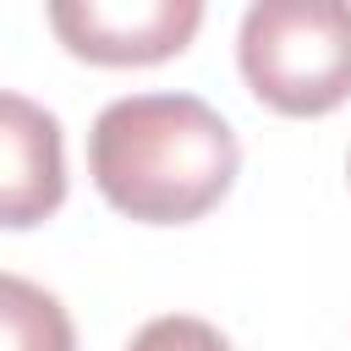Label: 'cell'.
<instances>
[{"instance_id": "cell-1", "label": "cell", "mask_w": 351, "mask_h": 351, "mask_svg": "<svg viewBox=\"0 0 351 351\" xmlns=\"http://www.w3.org/2000/svg\"><path fill=\"white\" fill-rule=\"evenodd\" d=\"M241 143L197 93L110 99L88 132V176L99 197L137 225H192L236 186Z\"/></svg>"}, {"instance_id": "cell-2", "label": "cell", "mask_w": 351, "mask_h": 351, "mask_svg": "<svg viewBox=\"0 0 351 351\" xmlns=\"http://www.w3.org/2000/svg\"><path fill=\"white\" fill-rule=\"evenodd\" d=\"M247 93L274 115H329L351 99V5L346 0H258L236 33Z\"/></svg>"}, {"instance_id": "cell-3", "label": "cell", "mask_w": 351, "mask_h": 351, "mask_svg": "<svg viewBox=\"0 0 351 351\" xmlns=\"http://www.w3.org/2000/svg\"><path fill=\"white\" fill-rule=\"evenodd\" d=\"M197 0H55L49 27L88 66H159L192 44Z\"/></svg>"}, {"instance_id": "cell-4", "label": "cell", "mask_w": 351, "mask_h": 351, "mask_svg": "<svg viewBox=\"0 0 351 351\" xmlns=\"http://www.w3.org/2000/svg\"><path fill=\"white\" fill-rule=\"evenodd\" d=\"M66 203V154L60 121L22 99L0 93V225L27 230Z\"/></svg>"}, {"instance_id": "cell-5", "label": "cell", "mask_w": 351, "mask_h": 351, "mask_svg": "<svg viewBox=\"0 0 351 351\" xmlns=\"http://www.w3.org/2000/svg\"><path fill=\"white\" fill-rule=\"evenodd\" d=\"M0 318H5V351H77L60 296H49L22 274L0 280Z\"/></svg>"}, {"instance_id": "cell-6", "label": "cell", "mask_w": 351, "mask_h": 351, "mask_svg": "<svg viewBox=\"0 0 351 351\" xmlns=\"http://www.w3.org/2000/svg\"><path fill=\"white\" fill-rule=\"evenodd\" d=\"M126 351H236L208 318H192V313H165V318H148Z\"/></svg>"}, {"instance_id": "cell-7", "label": "cell", "mask_w": 351, "mask_h": 351, "mask_svg": "<svg viewBox=\"0 0 351 351\" xmlns=\"http://www.w3.org/2000/svg\"><path fill=\"white\" fill-rule=\"evenodd\" d=\"M346 176H351V165H346Z\"/></svg>"}]
</instances>
